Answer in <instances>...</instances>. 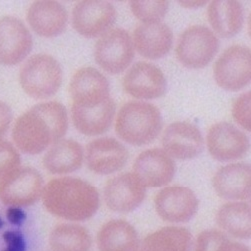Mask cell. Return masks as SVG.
<instances>
[{
	"label": "cell",
	"mask_w": 251,
	"mask_h": 251,
	"mask_svg": "<svg viewBox=\"0 0 251 251\" xmlns=\"http://www.w3.org/2000/svg\"><path fill=\"white\" fill-rule=\"evenodd\" d=\"M162 117L159 109L144 101H129L118 112L115 131L128 144L142 146L151 143L160 133Z\"/></svg>",
	"instance_id": "3"
},
{
	"label": "cell",
	"mask_w": 251,
	"mask_h": 251,
	"mask_svg": "<svg viewBox=\"0 0 251 251\" xmlns=\"http://www.w3.org/2000/svg\"><path fill=\"white\" fill-rule=\"evenodd\" d=\"M219 47L216 35L207 27L195 25L179 37L176 55L180 63L190 69L203 68L214 58Z\"/></svg>",
	"instance_id": "6"
},
{
	"label": "cell",
	"mask_w": 251,
	"mask_h": 251,
	"mask_svg": "<svg viewBox=\"0 0 251 251\" xmlns=\"http://www.w3.org/2000/svg\"><path fill=\"white\" fill-rule=\"evenodd\" d=\"M218 251H250V249L246 245L230 241L228 238L226 241L223 242Z\"/></svg>",
	"instance_id": "36"
},
{
	"label": "cell",
	"mask_w": 251,
	"mask_h": 251,
	"mask_svg": "<svg viewBox=\"0 0 251 251\" xmlns=\"http://www.w3.org/2000/svg\"><path fill=\"white\" fill-rule=\"evenodd\" d=\"M116 20V10L108 1L84 0L75 4L72 11L74 29L81 36L95 38L109 31Z\"/></svg>",
	"instance_id": "9"
},
{
	"label": "cell",
	"mask_w": 251,
	"mask_h": 251,
	"mask_svg": "<svg viewBox=\"0 0 251 251\" xmlns=\"http://www.w3.org/2000/svg\"><path fill=\"white\" fill-rule=\"evenodd\" d=\"M109 82L104 75L92 67H83L70 81L69 92L73 103L79 106H94L110 98Z\"/></svg>",
	"instance_id": "16"
},
{
	"label": "cell",
	"mask_w": 251,
	"mask_h": 251,
	"mask_svg": "<svg viewBox=\"0 0 251 251\" xmlns=\"http://www.w3.org/2000/svg\"><path fill=\"white\" fill-rule=\"evenodd\" d=\"M175 164L161 149H148L138 155L133 163L135 176L145 187H162L174 177Z\"/></svg>",
	"instance_id": "18"
},
{
	"label": "cell",
	"mask_w": 251,
	"mask_h": 251,
	"mask_svg": "<svg viewBox=\"0 0 251 251\" xmlns=\"http://www.w3.org/2000/svg\"><path fill=\"white\" fill-rule=\"evenodd\" d=\"M207 147L210 155L222 162L241 158L249 149L245 133L228 122L213 124L207 133Z\"/></svg>",
	"instance_id": "12"
},
{
	"label": "cell",
	"mask_w": 251,
	"mask_h": 251,
	"mask_svg": "<svg viewBox=\"0 0 251 251\" xmlns=\"http://www.w3.org/2000/svg\"><path fill=\"white\" fill-rule=\"evenodd\" d=\"M6 216L13 225H21L25 220V213L19 207H10L7 210Z\"/></svg>",
	"instance_id": "35"
},
{
	"label": "cell",
	"mask_w": 251,
	"mask_h": 251,
	"mask_svg": "<svg viewBox=\"0 0 251 251\" xmlns=\"http://www.w3.org/2000/svg\"><path fill=\"white\" fill-rule=\"evenodd\" d=\"M132 42L142 57L160 59L170 51L173 33L168 25L160 21L142 23L134 30Z\"/></svg>",
	"instance_id": "19"
},
{
	"label": "cell",
	"mask_w": 251,
	"mask_h": 251,
	"mask_svg": "<svg viewBox=\"0 0 251 251\" xmlns=\"http://www.w3.org/2000/svg\"><path fill=\"white\" fill-rule=\"evenodd\" d=\"M67 128L66 108L56 101L42 102L17 118L12 138L23 153L36 155L61 140Z\"/></svg>",
	"instance_id": "1"
},
{
	"label": "cell",
	"mask_w": 251,
	"mask_h": 251,
	"mask_svg": "<svg viewBox=\"0 0 251 251\" xmlns=\"http://www.w3.org/2000/svg\"><path fill=\"white\" fill-rule=\"evenodd\" d=\"M13 114L11 108L4 102L0 101V139H1L9 128Z\"/></svg>",
	"instance_id": "34"
},
{
	"label": "cell",
	"mask_w": 251,
	"mask_h": 251,
	"mask_svg": "<svg viewBox=\"0 0 251 251\" xmlns=\"http://www.w3.org/2000/svg\"><path fill=\"white\" fill-rule=\"evenodd\" d=\"M43 204L54 216L70 220L85 221L99 208V194L90 183L73 177H60L44 186Z\"/></svg>",
	"instance_id": "2"
},
{
	"label": "cell",
	"mask_w": 251,
	"mask_h": 251,
	"mask_svg": "<svg viewBox=\"0 0 251 251\" xmlns=\"http://www.w3.org/2000/svg\"><path fill=\"white\" fill-rule=\"evenodd\" d=\"M207 16L213 30L221 37H233L242 28L243 7L234 0H214L209 4Z\"/></svg>",
	"instance_id": "23"
},
{
	"label": "cell",
	"mask_w": 251,
	"mask_h": 251,
	"mask_svg": "<svg viewBox=\"0 0 251 251\" xmlns=\"http://www.w3.org/2000/svg\"><path fill=\"white\" fill-rule=\"evenodd\" d=\"M251 93L248 91L240 95L233 103L232 115L234 120L240 125L242 128L247 131L251 130L250 121V102Z\"/></svg>",
	"instance_id": "31"
},
{
	"label": "cell",
	"mask_w": 251,
	"mask_h": 251,
	"mask_svg": "<svg viewBox=\"0 0 251 251\" xmlns=\"http://www.w3.org/2000/svg\"><path fill=\"white\" fill-rule=\"evenodd\" d=\"M250 205L245 202H228L223 204L217 211L216 222L218 226L233 237L249 239L251 235Z\"/></svg>",
	"instance_id": "27"
},
{
	"label": "cell",
	"mask_w": 251,
	"mask_h": 251,
	"mask_svg": "<svg viewBox=\"0 0 251 251\" xmlns=\"http://www.w3.org/2000/svg\"><path fill=\"white\" fill-rule=\"evenodd\" d=\"M215 192L228 200H245L251 193V168L246 163H231L218 169L213 180Z\"/></svg>",
	"instance_id": "21"
},
{
	"label": "cell",
	"mask_w": 251,
	"mask_h": 251,
	"mask_svg": "<svg viewBox=\"0 0 251 251\" xmlns=\"http://www.w3.org/2000/svg\"><path fill=\"white\" fill-rule=\"evenodd\" d=\"M72 121L75 128L87 136H96L106 132L111 126L115 113L113 99L94 106L72 104Z\"/></svg>",
	"instance_id": "22"
},
{
	"label": "cell",
	"mask_w": 251,
	"mask_h": 251,
	"mask_svg": "<svg viewBox=\"0 0 251 251\" xmlns=\"http://www.w3.org/2000/svg\"><path fill=\"white\" fill-rule=\"evenodd\" d=\"M41 174L31 167H18L0 180V200L10 207L30 206L42 196Z\"/></svg>",
	"instance_id": "5"
},
{
	"label": "cell",
	"mask_w": 251,
	"mask_h": 251,
	"mask_svg": "<svg viewBox=\"0 0 251 251\" xmlns=\"http://www.w3.org/2000/svg\"><path fill=\"white\" fill-rule=\"evenodd\" d=\"M192 235L186 228L168 226L147 235L135 251H191Z\"/></svg>",
	"instance_id": "26"
},
{
	"label": "cell",
	"mask_w": 251,
	"mask_h": 251,
	"mask_svg": "<svg viewBox=\"0 0 251 251\" xmlns=\"http://www.w3.org/2000/svg\"><path fill=\"white\" fill-rule=\"evenodd\" d=\"M203 146L201 132L189 122H173L168 125L162 135L163 151L179 160L197 157L202 152Z\"/></svg>",
	"instance_id": "13"
},
{
	"label": "cell",
	"mask_w": 251,
	"mask_h": 251,
	"mask_svg": "<svg viewBox=\"0 0 251 251\" xmlns=\"http://www.w3.org/2000/svg\"><path fill=\"white\" fill-rule=\"evenodd\" d=\"M49 244L53 251H89L92 239L87 231L78 224H60L51 231Z\"/></svg>",
	"instance_id": "28"
},
{
	"label": "cell",
	"mask_w": 251,
	"mask_h": 251,
	"mask_svg": "<svg viewBox=\"0 0 251 251\" xmlns=\"http://www.w3.org/2000/svg\"><path fill=\"white\" fill-rule=\"evenodd\" d=\"M83 157V149L78 142L61 139L49 148L44 155L43 165L52 174H67L81 167Z\"/></svg>",
	"instance_id": "24"
},
{
	"label": "cell",
	"mask_w": 251,
	"mask_h": 251,
	"mask_svg": "<svg viewBox=\"0 0 251 251\" xmlns=\"http://www.w3.org/2000/svg\"><path fill=\"white\" fill-rule=\"evenodd\" d=\"M168 7V1L165 0H156V1L133 0L130 2L132 13L143 23L159 22L166 15Z\"/></svg>",
	"instance_id": "29"
},
{
	"label": "cell",
	"mask_w": 251,
	"mask_h": 251,
	"mask_svg": "<svg viewBox=\"0 0 251 251\" xmlns=\"http://www.w3.org/2000/svg\"><path fill=\"white\" fill-rule=\"evenodd\" d=\"M123 87L137 99H155L166 92L167 81L157 66L140 61L133 64L125 74Z\"/></svg>",
	"instance_id": "15"
},
{
	"label": "cell",
	"mask_w": 251,
	"mask_h": 251,
	"mask_svg": "<svg viewBox=\"0 0 251 251\" xmlns=\"http://www.w3.org/2000/svg\"><path fill=\"white\" fill-rule=\"evenodd\" d=\"M145 188L134 173H123L105 184L104 201L112 211L128 213L141 205L146 194Z\"/></svg>",
	"instance_id": "14"
},
{
	"label": "cell",
	"mask_w": 251,
	"mask_h": 251,
	"mask_svg": "<svg viewBox=\"0 0 251 251\" xmlns=\"http://www.w3.org/2000/svg\"><path fill=\"white\" fill-rule=\"evenodd\" d=\"M3 239L6 243V248L4 251H25V239L19 231L11 230L7 231L3 235Z\"/></svg>",
	"instance_id": "33"
},
{
	"label": "cell",
	"mask_w": 251,
	"mask_h": 251,
	"mask_svg": "<svg viewBox=\"0 0 251 251\" xmlns=\"http://www.w3.org/2000/svg\"><path fill=\"white\" fill-rule=\"evenodd\" d=\"M228 237L216 229L204 230L197 237L195 251H218L221 244Z\"/></svg>",
	"instance_id": "32"
},
{
	"label": "cell",
	"mask_w": 251,
	"mask_h": 251,
	"mask_svg": "<svg viewBox=\"0 0 251 251\" xmlns=\"http://www.w3.org/2000/svg\"><path fill=\"white\" fill-rule=\"evenodd\" d=\"M32 46V36L21 20L12 16L0 18V64L20 63L30 53Z\"/></svg>",
	"instance_id": "11"
},
{
	"label": "cell",
	"mask_w": 251,
	"mask_h": 251,
	"mask_svg": "<svg viewBox=\"0 0 251 251\" xmlns=\"http://www.w3.org/2000/svg\"><path fill=\"white\" fill-rule=\"evenodd\" d=\"M68 15L65 7L50 0L33 2L27 12V21L33 31L46 38L56 37L66 28Z\"/></svg>",
	"instance_id": "20"
},
{
	"label": "cell",
	"mask_w": 251,
	"mask_h": 251,
	"mask_svg": "<svg viewBox=\"0 0 251 251\" xmlns=\"http://www.w3.org/2000/svg\"><path fill=\"white\" fill-rule=\"evenodd\" d=\"M138 234L130 223L121 219L106 222L97 234L99 251H135Z\"/></svg>",
	"instance_id": "25"
},
{
	"label": "cell",
	"mask_w": 251,
	"mask_h": 251,
	"mask_svg": "<svg viewBox=\"0 0 251 251\" xmlns=\"http://www.w3.org/2000/svg\"><path fill=\"white\" fill-rule=\"evenodd\" d=\"M214 80L227 91L244 88L251 79L250 49L242 45L227 48L218 57L213 67Z\"/></svg>",
	"instance_id": "8"
},
{
	"label": "cell",
	"mask_w": 251,
	"mask_h": 251,
	"mask_svg": "<svg viewBox=\"0 0 251 251\" xmlns=\"http://www.w3.org/2000/svg\"><path fill=\"white\" fill-rule=\"evenodd\" d=\"M179 3L185 8L195 9L198 7H202L207 3V1H200V0H197V1H179Z\"/></svg>",
	"instance_id": "37"
},
{
	"label": "cell",
	"mask_w": 251,
	"mask_h": 251,
	"mask_svg": "<svg viewBox=\"0 0 251 251\" xmlns=\"http://www.w3.org/2000/svg\"><path fill=\"white\" fill-rule=\"evenodd\" d=\"M2 225H3V221H2V219H1V218H0V228L2 227Z\"/></svg>",
	"instance_id": "38"
},
{
	"label": "cell",
	"mask_w": 251,
	"mask_h": 251,
	"mask_svg": "<svg viewBox=\"0 0 251 251\" xmlns=\"http://www.w3.org/2000/svg\"><path fill=\"white\" fill-rule=\"evenodd\" d=\"M155 210L164 221L182 223L191 220L198 210L199 201L195 193L188 187L173 185L157 192Z\"/></svg>",
	"instance_id": "10"
},
{
	"label": "cell",
	"mask_w": 251,
	"mask_h": 251,
	"mask_svg": "<svg viewBox=\"0 0 251 251\" xmlns=\"http://www.w3.org/2000/svg\"><path fill=\"white\" fill-rule=\"evenodd\" d=\"M96 63L110 74L126 69L134 58L133 42L126 30L114 28L100 36L94 47Z\"/></svg>",
	"instance_id": "7"
},
{
	"label": "cell",
	"mask_w": 251,
	"mask_h": 251,
	"mask_svg": "<svg viewBox=\"0 0 251 251\" xmlns=\"http://www.w3.org/2000/svg\"><path fill=\"white\" fill-rule=\"evenodd\" d=\"M128 150L111 137L91 141L86 148V164L94 173L108 175L122 169L128 160Z\"/></svg>",
	"instance_id": "17"
},
{
	"label": "cell",
	"mask_w": 251,
	"mask_h": 251,
	"mask_svg": "<svg viewBox=\"0 0 251 251\" xmlns=\"http://www.w3.org/2000/svg\"><path fill=\"white\" fill-rule=\"evenodd\" d=\"M62 68L48 54H36L26 60L19 73L22 89L34 99H46L56 94L62 83Z\"/></svg>",
	"instance_id": "4"
},
{
	"label": "cell",
	"mask_w": 251,
	"mask_h": 251,
	"mask_svg": "<svg viewBox=\"0 0 251 251\" xmlns=\"http://www.w3.org/2000/svg\"><path fill=\"white\" fill-rule=\"evenodd\" d=\"M20 155L8 141L0 139V180L20 167Z\"/></svg>",
	"instance_id": "30"
}]
</instances>
